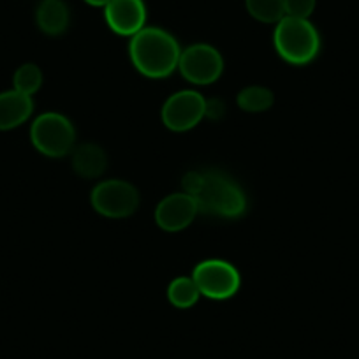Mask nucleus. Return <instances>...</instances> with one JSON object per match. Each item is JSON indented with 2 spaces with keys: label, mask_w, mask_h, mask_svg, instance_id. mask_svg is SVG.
Masks as SVG:
<instances>
[{
  "label": "nucleus",
  "mask_w": 359,
  "mask_h": 359,
  "mask_svg": "<svg viewBox=\"0 0 359 359\" xmlns=\"http://www.w3.org/2000/svg\"><path fill=\"white\" fill-rule=\"evenodd\" d=\"M192 280L201 296L215 302H224L238 294L241 287V275L231 262L224 259H206L192 271Z\"/></svg>",
  "instance_id": "nucleus-6"
},
{
  "label": "nucleus",
  "mask_w": 359,
  "mask_h": 359,
  "mask_svg": "<svg viewBox=\"0 0 359 359\" xmlns=\"http://www.w3.org/2000/svg\"><path fill=\"white\" fill-rule=\"evenodd\" d=\"M36 23L46 36H62L71 23V11L64 0H43L36 9Z\"/></svg>",
  "instance_id": "nucleus-13"
},
{
  "label": "nucleus",
  "mask_w": 359,
  "mask_h": 359,
  "mask_svg": "<svg viewBox=\"0 0 359 359\" xmlns=\"http://www.w3.org/2000/svg\"><path fill=\"white\" fill-rule=\"evenodd\" d=\"M34 113V101L30 95L18 90H8L0 94V130H11L25 123Z\"/></svg>",
  "instance_id": "nucleus-11"
},
{
  "label": "nucleus",
  "mask_w": 359,
  "mask_h": 359,
  "mask_svg": "<svg viewBox=\"0 0 359 359\" xmlns=\"http://www.w3.org/2000/svg\"><path fill=\"white\" fill-rule=\"evenodd\" d=\"M104 20L116 36L133 37L147 27V6L143 0H109Z\"/></svg>",
  "instance_id": "nucleus-10"
},
{
  "label": "nucleus",
  "mask_w": 359,
  "mask_h": 359,
  "mask_svg": "<svg viewBox=\"0 0 359 359\" xmlns=\"http://www.w3.org/2000/svg\"><path fill=\"white\" fill-rule=\"evenodd\" d=\"M199 215V206L194 196L175 192L162 199L155 208V222L165 233H178L194 222Z\"/></svg>",
  "instance_id": "nucleus-9"
},
{
  "label": "nucleus",
  "mask_w": 359,
  "mask_h": 359,
  "mask_svg": "<svg viewBox=\"0 0 359 359\" xmlns=\"http://www.w3.org/2000/svg\"><path fill=\"white\" fill-rule=\"evenodd\" d=\"M205 182L194 199L199 213L224 220H238L247 213L248 199L241 185L233 176L217 168L203 169Z\"/></svg>",
  "instance_id": "nucleus-2"
},
{
  "label": "nucleus",
  "mask_w": 359,
  "mask_h": 359,
  "mask_svg": "<svg viewBox=\"0 0 359 359\" xmlns=\"http://www.w3.org/2000/svg\"><path fill=\"white\" fill-rule=\"evenodd\" d=\"M245 8L252 18L266 25H277L285 18L284 0H245Z\"/></svg>",
  "instance_id": "nucleus-16"
},
{
  "label": "nucleus",
  "mask_w": 359,
  "mask_h": 359,
  "mask_svg": "<svg viewBox=\"0 0 359 359\" xmlns=\"http://www.w3.org/2000/svg\"><path fill=\"white\" fill-rule=\"evenodd\" d=\"M161 118L172 133H187L206 118V99L198 90L175 92L162 104Z\"/></svg>",
  "instance_id": "nucleus-8"
},
{
  "label": "nucleus",
  "mask_w": 359,
  "mask_h": 359,
  "mask_svg": "<svg viewBox=\"0 0 359 359\" xmlns=\"http://www.w3.org/2000/svg\"><path fill=\"white\" fill-rule=\"evenodd\" d=\"M13 85H15V90H18L22 94L32 97L36 92H39L41 86H43V72H41L39 65H20V67L16 69L15 76H13Z\"/></svg>",
  "instance_id": "nucleus-17"
},
{
  "label": "nucleus",
  "mask_w": 359,
  "mask_h": 359,
  "mask_svg": "<svg viewBox=\"0 0 359 359\" xmlns=\"http://www.w3.org/2000/svg\"><path fill=\"white\" fill-rule=\"evenodd\" d=\"M180 55L182 48L176 37L161 27H144L130 37V62L144 78H169L172 72L178 71Z\"/></svg>",
  "instance_id": "nucleus-1"
},
{
  "label": "nucleus",
  "mask_w": 359,
  "mask_h": 359,
  "mask_svg": "<svg viewBox=\"0 0 359 359\" xmlns=\"http://www.w3.org/2000/svg\"><path fill=\"white\" fill-rule=\"evenodd\" d=\"M71 165L79 178L95 180L104 175L108 168V155L95 143L76 144L71 151Z\"/></svg>",
  "instance_id": "nucleus-12"
},
{
  "label": "nucleus",
  "mask_w": 359,
  "mask_h": 359,
  "mask_svg": "<svg viewBox=\"0 0 359 359\" xmlns=\"http://www.w3.org/2000/svg\"><path fill=\"white\" fill-rule=\"evenodd\" d=\"M236 102L241 111L245 113H264L271 109V106L275 104V95L266 86L250 85L245 86L238 94Z\"/></svg>",
  "instance_id": "nucleus-14"
},
{
  "label": "nucleus",
  "mask_w": 359,
  "mask_h": 359,
  "mask_svg": "<svg viewBox=\"0 0 359 359\" xmlns=\"http://www.w3.org/2000/svg\"><path fill=\"white\" fill-rule=\"evenodd\" d=\"M90 205L106 219H127L140 208V191L127 180H104L92 189Z\"/></svg>",
  "instance_id": "nucleus-5"
},
{
  "label": "nucleus",
  "mask_w": 359,
  "mask_h": 359,
  "mask_svg": "<svg viewBox=\"0 0 359 359\" xmlns=\"http://www.w3.org/2000/svg\"><path fill=\"white\" fill-rule=\"evenodd\" d=\"M30 141L39 154L51 158L71 155L76 147V129L71 120L57 111H46L34 120Z\"/></svg>",
  "instance_id": "nucleus-4"
},
{
  "label": "nucleus",
  "mask_w": 359,
  "mask_h": 359,
  "mask_svg": "<svg viewBox=\"0 0 359 359\" xmlns=\"http://www.w3.org/2000/svg\"><path fill=\"white\" fill-rule=\"evenodd\" d=\"M180 74L192 85L205 86L219 81L224 72V58L212 44L198 43L182 50L178 64Z\"/></svg>",
  "instance_id": "nucleus-7"
},
{
  "label": "nucleus",
  "mask_w": 359,
  "mask_h": 359,
  "mask_svg": "<svg viewBox=\"0 0 359 359\" xmlns=\"http://www.w3.org/2000/svg\"><path fill=\"white\" fill-rule=\"evenodd\" d=\"M224 113H226V104L222 101H219V99H208L206 101V118L217 122V120L222 118Z\"/></svg>",
  "instance_id": "nucleus-20"
},
{
  "label": "nucleus",
  "mask_w": 359,
  "mask_h": 359,
  "mask_svg": "<svg viewBox=\"0 0 359 359\" xmlns=\"http://www.w3.org/2000/svg\"><path fill=\"white\" fill-rule=\"evenodd\" d=\"M85 2L88 6H92V8H102V9H104L106 6H108L109 0H85Z\"/></svg>",
  "instance_id": "nucleus-21"
},
{
  "label": "nucleus",
  "mask_w": 359,
  "mask_h": 359,
  "mask_svg": "<svg viewBox=\"0 0 359 359\" xmlns=\"http://www.w3.org/2000/svg\"><path fill=\"white\" fill-rule=\"evenodd\" d=\"M317 0H284L285 16L309 20L316 11Z\"/></svg>",
  "instance_id": "nucleus-18"
},
{
  "label": "nucleus",
  "mask_w": 359,
  "mask_h": 359,
  "mask_svg": "<svg viewBox=\"0 0 359 359\" xmlns=\"http://www.w3.org/2000/svg\"><path fill=\"white\" fill-rule=\"evenodd\" d=\"M203 182H205V172L198 171V169H192L187 171L182 178V189H184L185 194L196 196L203 187Z\"/></svg>",
  "instance_id": "nucleus-19"
},
{
  "label": "nucleus",
  "mask_w": 359,
  "mask_h": 359,
  "mask_svg": "<svg viewBox=\"0 0 359 359\" xmlns=\"http://www.w3.org/2000/svg\"><path fill=\"white\" fill-rule=\"evenodd\" d=\"M199 298H201V292L192 277H176L168 285V299L175 309H192L199 302Z\"/></svg>",
  "instance_id": "nucleus-15"
},
{
  "label": "nucleus",
  "mask_w": 359,
  "mask_h": 359,
  "mask_svg": "<svg viewBox=\"0 0 359 359\" xmlns=\"http://www.w3.org/2000/svg\"><path fill=\"white\" fill-rule=\"evenodd\" d=\"M320 34L310 20L285 16L277 23L273 46L278 57L291 65H309L320 53Z\"/></svg>",
  "instance_id": "nucleus-3"
}]
</instances>
